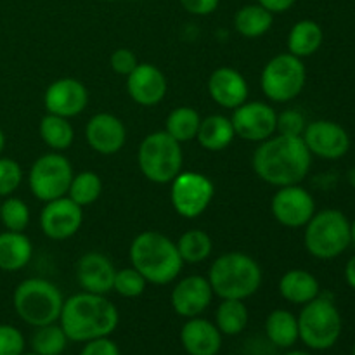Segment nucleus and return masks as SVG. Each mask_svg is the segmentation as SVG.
I'll return each mask as SVG.
<instances>
[{
    "mask_svg": "<svg viewBox=\"0 0 355 355\" xmlns=\"http://www.w3.org/2000/svg\"><path fill=\"white\" fill-rule=\"evenodd\" d=\"M311 151L302 137L274 134L260 142L252 155V166L260 180L274 187L302 184L312 166Z\"/></svg>",
    "mask_w": 355,
    "mask_h": 355,
    "instance_id": "nucleus-1",
    "label": "nucleus"
},
{
    "mask_svg": "<svg viewBox=\"0 0 355 355\" xmlns=\"http://www.w3.org/2000/svg\"><path fill=\"white\" fill-rule=\"evenodd\" d=\"M58 322L69 342L87 343L110 336L118 328L120 314L106 295L80 291L66 298Z\"/></svg>",
    "mask_w": 355,
    "mask_h": 355,
    "instance_id": "nucleus-2",
    "label": "nucleus"
},
{
    "mask_svg": "<svg viewBox=\"0 0 355 355\" xmlns=\"http://www.w3.org/2000/svg\"><path fill=\"white\" fill-rule=\"evenodd\" d=\"M128 259L132 267L156 286L173 283L184 267L177 243L159 231L139 232L130 243Z\"/></svg>",
    "mask_w": 355,
    "mask_h": 355,
    "instance_id": "nucleus-3",
    "label": "nucleus"
},
{
    "mask_svg": "<svg viewBox=\"0 0 355 355\" xmlns=\"http://www.w3.org/2000/svg\"><path fill=\"white\" fill-rule=\"evenodd\" d=\"M207 277L214 295L220 300H246L260 290L263 281L260 263L243 252L222 253L211 262Z\"/></svg>",
    "mask_w": 355,
    "mask_h": 355,
    "instance_id": "nucleus-4",
    "label": "nucleus"
},
{
    "mask_svg": "<svg viewBox=\"0 0 355 355\" xmlns=\"http://www.w3.org/2000/svg\"><path fill=\"white\" fill-rule=\"evenodd\" d=\"M64 297L58 284L44 277H28L21 281L12 295V305L21 321L33 328L59 321Z\"/></svg>",
    "mask_w": 355,
    "mask_h": 355,
    "instance_id": "nucleus-5",
    "label": "nucleus"
},
{
    "mask_svg": "<svg viewBox=\"0 0 355 355\" xmlns=\"http://www.w3.org/2000/svg\"><path fill=\"white\" fill-rule=\"evenodd\" d=\"M305 250L318 260H333L352 245L350 220L335 208L315 211L304 227Z\"/></svg>",
    "mask_w": 355,
    "mask_h": 355,
    "instance_id": "nucleus-6",
    "label": "nucleus"
},
{
    "mask_svg": "<svg viewBox=\"0 0 355 355\" xmlns=\"http://www.w3.org/2000/svg\"><path fill=\"white\" fill-rule=\"evenodd\" d=\"M137 165L142 175L153 184H170L184 166L182 144L165 130L146 135L137 149Z\"/></svg>",
    "mask_w": 355,
    "mask_h": 355,
    "instance_id": "nucleus-7",
    "label": "nucleus"
},
{
    "mask_svg": "<svg viewBox=\"0 0 355 355\" xmlns=\"http://www.w3.org/2000/svg\"><path fill=\"white\" fill-rule=\"evenodd\" d=\"M298 338L312 350H328L342 335V315L335 302L319 295L302 305L298 314Z\"/></svg>",
    "mask_w": 355,
    "mask_h": 355,
    "instance_id": "nucleus-8",
    "label": "nucleus"
},
{
    "mask_svg": "<svg viewBox=\"0 0 355 355\" xmlns=\"http://www.w3.org/2000/svg\"><path fill=\"white\" fill-rule=\"evenodd\" d=\"M305 83H307V68L304 59L290 52L270 58L260 73V87L263 96L276 104L297 99L304 92Z\"/></svg>",
    "mask_w": 355,
    "mask_h": 355,
    "instance_id": "nucleus-9",
    "label": "nucleus"
},
{
    "mask_svg": "<svg viewBox=\"0 0 355 355\" xmlns=\"http://www.w3.org/2000/svg\"><path fill=\"white\" fill-rule=\"evenodd\" d=\"M73 175L75 172L71 162L62 153L51 151L38 156L31 163L28 172V186L37 200L47 203L68 194Z\"/></svg>",
    "mask_w": 355,
    "mask_h": 355,
    "instance_id": "nucleus-10",
    "label": "nucleus"
},
{
    "mask_svg": "<svg viewBox=\"0 0 355 355\" xmlns=\"http://www.w3.org/2000/svg\"><path fill=\"white\" fill-rule=\"evenodd\" d=\"M215 198V186L208 175L182 170L170 182V203L182 218H198L208 210Z\"/></svg>",
    "mask_w": 355,
    "mask_h": 355,
    "instance_id": "nucleus-11",
    "label": "nucleus"
},
{
    "mask_svg": "<svg viewBox=\"0 0 355 355\" xmlns=\"http://www.w3.org/2000/svg\"><path fill=\"white\" fill-rule=\"evenodd\" d=\"M231 121L236 137L260 144L276 134L277 111L263 101H246L232 110Z\"/></svg>",
    "mask_w": 355,
    "mask_h": 355,
    "instance_id": "nucleus-12",
    "label": "nucleus"
},
{
    "mask_svg": "<svg viewBox=\"0 0 355 355\" xmlns=\"http://www.w3.org/2000/svg\"><path fill=\"white\" fill-rule=\"evenodd\" d=\"M270 214L283 227H305L315 214V200L300 184L277 187L270 200Z\"/></svg>",
    "mask_w": 355,
    "mask_h": 355,
    "instance_id": "nucleus-13",
    "label": "nucleus"
},
{
    "mask_svg": "<svg viewBox=\"0 0 355 355\" xmlns=\"http://www.w3.org/2000/svg\"><path fill=\"white\" fill-rule=\"evenodd\" d=\"M302 139L311 155L322 159L343 158L352 146L349 132L331 120H315L307 123Z\"/></svg>",
    "mask_w": 355,
    "mask_h": 355,
    "instance_id": "nucleus-14",
    "label": "nucleus"
},
{
    "mask_svg": "<svg viewBox=\"0 0 355 355\" xmlns=\"http://www.w3.org/2000/svg\"><path fill=\"white\" fill-rule=\"evenodd\" d=\"M83 224V208L68 196L47 201L40 211V229L49 239L64 241L80 232Z\"/></svg>",
    "mask_w": 355,
    "mask_h": 355,
    "instance_id": "nucleus-15",
    "label": "nucleus"
},
{
    "mask_svg": "<svg viewBox=\"0 0 355 355\" xmlns=\"http://www.w3.org/2000/svg\"><path fill=\"white\" fill-rule=\"evenodd\" d=\"M89 106V90L73 76L58 78L45 89L44 107L47 113L62 118H75Z\"/></svg>",
    "mask_w": 355,
    "mask_h": 355,
    "instance_id": "nucleus-16",
    "label": "nucleus"
},
{
    "mask_svg": "<svg viewBox=\"0 0 355 355\" xmlns=\"http://www.w3.org/2000/svg\"><path fill=\"white\" fill-rule=\"evenodd\" d=\"M214 290H211L208 277L200 274H191L182 277L175 283L172 293H170V304L173 312L184 319L198 318L210 307L214 300Z\"/></svg>",
    "mask_w": 355,
    "mask_h": 355,
    "instance_id": "nucleus-17",
    "label": "nucleus"
},
{
    "mask_svg": "<svg viewBox=\"0 0 355 355\" xmlns=\"http://www.w3.org/2000/svg\"><path fill=\"white\" fill-rule=\"evenodd\" d=\"M85 141L92 151L113 156L127 144V127L113 113H96L85 125Z\"/></svg>",
    "mask_w": 355,
    "mask_h": 355,
    "instance_id": "nucleus-18",
    "label": "nucleus"
},
{
    "mask_svg": "<svg viewBox=\"0 0 355 355\" xmlns=\"http://www.w3.org/2000/svg\"><path fill=\"white\" fill-rule=\"evenodd\" d=\"M166 90L168 82L165 73L151 62H139L127 76V94L139 106H156L165 99Z\"/></svg>",
    "mask_w": 355,
    "mask_h": 355,
    "instance_id": "nucleus-19",
    "label": "nucleus"
},
{
    "mask_svg": "<svg viewBox=\"0 0 355 355\" xmlns=\"http://www.w3.org/2000/svg\"><path fill=\"white\" fill-rule=\"evenodd\" d=\"M207 89L217 106L231 111L246 103L250 96V87L245 75L231 66H220L214 69L208 78Z\"/></svg>",
    "mask_w": 355,
    "mask_h": 355,
    "instance_id": "nucleus-20",
    "label": "nucleus"
},
{
    "mask_svg": "<svg viewBox=\"0 0 355 355\" xmlns=\"http://www.w3.org/2000/svg\"><path fill=\"white\" fill-rule=\"evenodd\" d=\"M76 283L82 291L96 295H107L113 291L116 267L101 252H89L76 262Z\"/></svg>",
    "mask_w": 355,
    "mask_h": 355,
    "instance_id": "nucleus-21",
    "label": "nucleus"
},
{
    "mask_svg": "<svg viewBox=\"0 0 355 355\" xmlns=\"http://www.w3.org/2000/svg\"><path fill=\"white\" fill-rule=\"evenodd\" d=\"M180 343L189 355H217L222 349V333L215 322L198 315L182 326Z\"/></svg>",
    "mask_w": 355,
    "mask_h": 355,
    "instance_id": "nucleus-22",
    "label": "nucleus"
},
{
    "mask_svg": "<svg viewBox=\"0 0 355 355\" xmlns=\"http://www.w3.org/2000/svg\"><path fill=\"white\" fill-rule=\"evenodd\" d=\"M279 293L293 305H305L321 295L318 277L305 269H291L281 276Z\"/></svg>",
    "mask_w": 355,
    "mask_h": 355,
    "instance_id": "nucleus-23",
    "label": "nucleus"
},
{
    "mask_svg": "<svg viewBox=\"0 0 355 355\" xmlns=\"http://www.w3.org/2000/svg\"><path fill=\"white\" fill-rule=\"evenodd\" d=\"M33 257V245L24 232H0V270L24 269Z\"/></svg>",
    "mask_w": 355,
    "mask_h": 355,
    "instance_id": "nucleus-24",
    "label": "nucleus"
},
{
    "mask_svg": "<svg viewBox=\"0 0 355 355\" xmlns=\"http://www.w3.org/2000/svg\"><path fill=\"white\" fill-rule=\"evenodd\" d=\"M236 139L232 121L224 114H210L201 118L200 130H198L196 141L203 149L210 153H218L227 149Z\"/></svg>",
    "mask_w": 355,
    "mask_h": 355,
    "instance_id": "nucleus-25",
    "label": "nucleus"
},
{
    "mask_svg": "<svg viewBox=\"0 0 355 355\" xmlns=\"http://www.w3.org/2000/svg\"><path fill=\"white\" fill-rule=\"evenodd\" d=\"M324 42V31L314 19H300L291 26L288 33V52L297 58L305 59L314 55Z\"/></svg>",
    "mask_w": 355,
    "mask_h": 355,
    "instance_id": "nucleus-26",
    "label": "nucleus"
},
{
    "mask_svg": "<svg viewBox=\"0 0 355 355\" xmlns=\"http://www.w3.org/2000/svg\"><path fill=\"white\" fill-rule=\"evenodd\" d=\"M274 24V14L262 7L260 3H246L239 7L234 14V30L243 38H260Z\"/></svg>",
    "mask_w": 355,
    "mask_h": 355,
    "instance_id": "nucleus-27",
    "label": "nucleus"
},
{
    "mask_svg": "<svg viewBox=\"0 0 355 355\" xmlns=\"http://www.w3.org/2000/svg\"><path fill=\"white\" fill-rule=\"evenodd\" d=\"M266 336L272 345L290 349L298 342V319L286 309H276L266 319Z\"/></svg>",
    "mask_w": 355,
    "mask_h": 355,
    "instance_id": "nucleus-28",
    "label": "nucleus"
},
{
    "mask_svg": "<svg viewBox=\"0 0 355 355\" xmlns=\"http://www.w3.org/2000/svg\"><path fill=\"white\" fill-rule=\"evenodd\" d=\"M38 134L44 144L52 151L62 153L71 148L75 141V128L68 118L45 113L38 123Z\"/></svg>",
    "mask_w": 355,
    "mask_h": 355,
    "instance_id": "nucleus-29",
    "label": "nucleus"
},
{
    "mask_svg": "<svg viewBox=\"0 0 355 355\" xmlns=\"http://www.w3.org/2000/svg\"><path fill=\"white\" fill-rule=\"evenodd\" d=\"M250 312L245 300H232L225 298L218 304L215 311V326L225 336L241 335L248 326Z\"/></svg>",
    "mask_w": 355,
    "mask_h": 355,
    "instance_id": "nucleus-30",
    "label": "nucleus"
},
{
    "mask_svg": "<svg viewBox=\"0 0 355 355\" xmlns=\"http://www.w3.org/2000/svg\"><path fill=\"white\" fill-rule=\"evenodd\" d=\"M201 125V114L191 106H179L168 113L165 120V132L177 142L194 141Z\"/></svg>",
    "mask_w": 355,
    "mask_h": 355,
    "instance_id": "nucleus-31",
    "label": "nucleus"
},
{
    "mask_svg": "<svg viewBox=\"0 0 355 355\" xmlns=\"http://www.w3.org/2000/svg\"><path fill=\"white\" fill-rule=\"evenodd\" d=\"M177 250H179L184 263L198 266L210 259L211 252H214V241L203 229H189L180 234L179 241H177Z\"/></svg>",
    "mask_w": 355,
    "mask_h": 355,
    "instance_id": "nucleus-32",
    "label": "nucleus"
},
{
    "mask_svg": "<svg viewBox=\"0 0 355 355\" xmlns=\"http://www.w3.org/2000/svg\"><path fill=\"white\" fill-rule=\"evenodd\" d=\"M101 194H103V179L99 177V173L92 172V170H83V172L73 175L66 196L85 208L96 203Z\"/></svg>",
    "mask_w": 355,
    "mask_h": 355,
    "instance_id": "nucleus-33",
    "label": "nucleus"
},
{
    "mask_svg": "<svg viewBox=\"0 0 355 355\" xmlns=\"http://www.w3.org/2000/svg\"><path fill=\"white\" fill-rule=\"evenodd\" d=\"M68 336L55 322L40 326L31 336V349L38 355H61L68 345Z\"/></svg>",
    "mask_w": 355,
    "mask_h": 355,
    "instance_id": "nucleus-34",
    "label": "nucleus"
},
{
    "mask_svg": "<svg viewBox=\"0 0 355 355\" xmlns=\"http://www.w3.org/2000/svg\"><path fill=\"white\" fill-rule=\"evenodd\" d=\"M31 211L30 207L21 198L7 196L0 203V222L6 231L24 232L30 225Z\"/></svg>",
    "mask_w": 355,
    "mask_h": 355,
    "instance_id": "nucleus-35",
    "label": "nucleus"
},
{
    "mask_svg": "<svg viewBox=\"0 0 355 355\" xmlns=\"http://www.w3.org/2000/svg\"><path fill=\"white\" fill-rule=\"evenodd\" d=\"M148 284L149 283L146 281V277L130 266L120 270L116 269L113 291H116L123 298H139L146 291Z\"/></svg>",
    "mask_w": 355,
    "mask_h": 355,
    "instance_id": "nucleus-36",
    "label": "nucleus"
},
{
    "mask_svg": "<svg viewBox=\"0 0 355 355\" xmlns=\"http://www.w3.org/2000/svg\"><path fill=\"white\" fill-rule=\"evenodd\" d=\"M23 182V168L12 158H0V198H7Z\"/></svg>",
    "mask_w": 355,
    "mask_h": 355,
    "instance_id": "nucleus-37",
    "label": "nucleus"
},
{
    "mask_svg": "<svg viewBox=\"0 0 355 355\" xmlns=\"http://www.w3.org/2000/svg\"><path fill=\"white\" fill-rule=\"evenodd\" d=\"M307 127V118L298 110H284L277 113L276 134L290 135V137H302Z\"/></svg>",
    "mask_w": 355,
    "mask_h": 355,
    "instance_id": "nucleus-38",
    "label": "nucleus"
},
{
    "mask_svg": "<svg viewBox=\"0 0 355 355\" xmlns=\"http://www.w3.org/2000/svg\"><path fill=\"white\" fill-rule=\"evenodd\" d=\"M24 352V336L16 326L0 324V355H21Z\"/></svg>",
    "mask_w": 355,
    "mask_h": 355,
    "instance_id": "nucleus-39",
    "label": "nucleus"
},
{
    "mask_svg": "<svg viewBox=\"0 0 355 355\" xmlns=\"http://www.w3.org/2000/svg\"><path fill=\"white\" fill-rule=\"evenodd\" d=\"M139 64L137 55L134 54V51L127 47H120L116 51L111 52L110 55V66L116 75L120 76H128L135 69V66Z\"/></svg>",
    "mask_w": 355,
    "mask_h": 355,
    "instance_id": "nucleus-40",
    "label": "nucleus"
},
{
    "mask_svg": "<svg viewBox=\"0 0 355 355\" xmlns=\"http://www.w3.org/2000/svg\"><path fill=\"white\" fill-rule=\"evenodd\" d=\"M80 355H121V354L116 343H114L113 340H110V336H104V338H97V340H90V342H87Z\"/></svg>",
    "mask_w": 355,
    "mask_h": 355,
    "instance_id": "nucleus-41",
    "label": "nucleus"
},
{
    "mask_svg": "<svg viewBox=\"0 0 355 355\" xmlns=\"http://www.w3.org/2000/svg\"><path fill=\"white\" fill-rule=\"evenodd\" d=\"M180 6L191 16H210L220 6V0H180Z\"/></svg>",
    "mask_w": 355,
    "mask_h": 355,
    "instance_id": "nucleus-42",
    "label": "nucleus"
},
{
    "mask_svg": "<svg viewBox=\"0 0 355 355\" xmlns=\"http://www.w3.org/2000/svg\"><path fill=\"white\" fill-rule=\"evenodd\" d=\"M257 3L266 7L267 10H270L276 16V14H283L290 10L297 3V0H257Z\"/></svg>",
    "mask_w": 355,
    "mask_h": 355,
    "instance_id": "nucleus-43",
    "label": "nucleus"
},
{
    "mask_svg": "<svg viewBox=\"0 0 355 355\" xmlns=\"http://www.w3.org/2000/svg\"><path fill=\"white\" fill-rule=\"evenodd\" d=\"M343 274H345L347 284H349V286L355 291V253L350 257L349 262L345 263V270H343Z\"/></svg>",
    "mask_w": 355,
    "mask_h": 355,
    "instance_id": "nucleus-44",
    "label": "nucleus"
},
{
    "mask_svg": "<svg viewBox=\"0 0 355 355\" xmlns=\"http://www.w3.org/2000/svg\"><path fill=\"white\" fill-rule=\"evenodd\" d=\"M3 148H6V134H3V130L0 128V155H2Z\"/></svg>",
    "mask_w": 355,
    "mask_h": 355,
    "instance_id": "nucleus-45",
    "label": "nucleus"
},
{
    "mask_svg": "<svg viewBox=\"0 0 355 355\" xmlns=\"http://www.w3.org/2000/svg\"><path fill=\"white\" fill-rule=\"evenodd\" d=\"M350 239H352V243L355 245V217L350 222Z\"/></svg>",
    "mask_w": 355,
    "mask_h": 355,
    "instance_id": "nucleus-46",
    "label": "nucleus"
},
{
    "mask_svg": "<svg viewBox=\"0 0 355 355\" xmlns=\"http://www.w3.org/2000/svg\"><path fill=\"white\" fill-rule=\"evenodd\" d=\"M284 355H311V354L302 352V350H291V352H288V354H284Z\"/></svg>",
    "mask_w": 355,
    "mask_h": 355,
    "instance_id": "nucleus-47",
    "label": "nucleus"
},
{
    "mask_svg": "<svg viewBox=\"0 0 355 355\" xmlns=\"http://www.w3.org/2000/svg\"><path fill=\"white\" fill-rule=\"evenodd\" d=\"M99 2H107V3H113V2H121V0H99Z\"/></svg>",
    "mask_w": 355,
    "mask_h": 355,
    "instance_id": "nucleus-48",
    "label": "nucleus"
},
{
    "mask_svg": "<svg viewBox=\"0 0 355 355\" xmlns=\"http://www.w3.org/2000/svg\"><path fill=\"white\" fill-rule=\"evenodd\" d=\"M21 355H38V354H35V352H30V354H24V352H23V354H21Z\"/></svg>",
    "mask_w": 355,
    "mask_h": 355,
    "instance_id": "nucleus-49",
    "label": "nucleus"
},
{
    "mask_svg": "<svg viewBox=\"0 0 355 355\" xmlns=\"http://www.w3.org/2000/svg\"><path fill=\"white\" fill-rule=\"evenodd\" d=\"M352 355H355V343H354V349H352Z\"/></svg>",
    "mask_w": 355,
    "mask_h": 355,
    "instance_id": "nucleus-50",
    "label": "nucleus"
}]
</instances>
